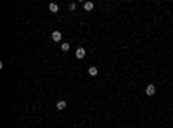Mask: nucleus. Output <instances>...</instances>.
Here are the masks:
<instances>
[{
    "label": "nucleus",
    "mask_w": 173,
    "mask_h": 128,
    "mask_svg": "<svg viewBox=\"0 0 173 128\" xmlns=\"http://www.w3.org/2000/svg\"><path fill=\"white\" fill-rule=\"evenodd\" d=\"M145 93H147L149 97H152V95H154V93H156V87H154V85H152V83H149V85L145 87Z\"/></svg>",
    "instance_id": "1"
},
{
    "label": "nucleus",
    "mask_w": 173,
    "mask_h": 128,
    "mask_svg": "<svg viewBox=\"0 0 173 128\" xmlns=\"http://www.w3.org/2000/svg\"><path fill=\"white\" fill-rule=\"evenodd\" d=\"M62 35H61V31H52V40L54 42H61Z\"/></svg>",
    "instance_id": "2"
},
{
    "label": "nucleus",
    "mask_w": 173,
    "mask_h": 128,
    "mask_svg": "<svg viewBox=\"0 0 173 128\" xmlns=\"http://www.w3.org/2000/svg\"><path fill=\"white\" fill-rule=\"evenodd\" d=\"M85 57V49H78V50H76V59H83Z\"/></svg>",
    "instance_id": "3"
},
{
    "label": "nucleus",
    "mask_w": 173,
    "mask_h": 128,
    "mask_svg": "<svg viewBox=\"0 0 173 128\" xmlns=\"http://www.w3.org/2000/svg\"><path fill=\"white\" fill-rule=\"evenodd\" d=\"M97 73H99V69L95 68V66H92V68H88V75H90V76H97Z\"/></svg>",
    "instance_id": "4"
},
{
    "label": "nucleus",
    "mask_w": 173,
    "mask_h": 128,
    "mask_svg": "<svg viewBox=\"0 0 173 128\" xmlns=\"http://www.w3.org/2000/svg\"><path fill=\"white\" fill-rule=\"evenodd\" d=\"M83 9H85V11H92L93 9V2H85V4H83Z\"/></svg>",
    "instance_id": "5"
},
{
    "label": "nucleus",
    "mask_w": 173,
    "mask_h": 128,
    "mask_svg": "<svg viewBox=\"0 0 173 128\" xmlns=\"http://www.w3.org/2000/svg\"><path fill=\"white\" fill-rule=\"evenodd\" d=\"M49 11H50V12H57L59 11V5H57V4H49Z\"/></svg>",
    "instance_id": "6"
},
{
    "label": "nucleus",
    "mask_w": 173,
    "mask_h": 128,
    "mask_svg": "<svg viewBox=\"0 0 173 128\" xmlns=\"http://www.w3.org/2000/svg\"><path fill=\"white\" fill-rule=\"evenodd\" d=\"M57 109H59V111L66 109V100H59V102H57Z\"/></svg>",
    "instance_id": "7"
},
{
    "label": "nucleus",
    "mask_w": 173,
    "mask_h": 128,
    "mask_svg": "<svg viewBox=\"0 0 173 128\" xmlns=\"http://www.w3.org/2000/svg\"><path fill=\"white\" fill-rule=\"evenodd\" d=\"M61 49H62L64 52H68V50H69V43H62V45H61Z\"/></svg>",
    "instance_id": "8"
},
{
    "label": "nucleus",
    "mask_w": 173,
    "mask_h": 128,
    "mask_svg": "<svg viewBox=\"0 0 173 128\" xmlns=\"http://www.w3.org/2000/svg\"><path fill=\"white\" fill-rule=\"evenodd\" d=\"M75 9H76V4L75 2H71V4H69V11H75Z\"/></svg>",
    "instance_id": "9"
}]
</instances>
